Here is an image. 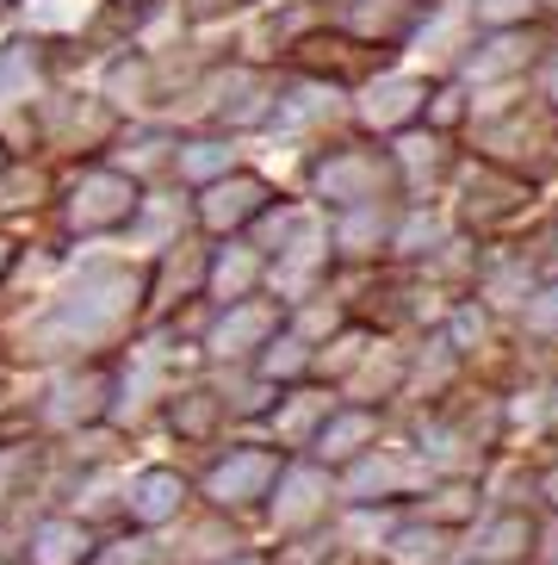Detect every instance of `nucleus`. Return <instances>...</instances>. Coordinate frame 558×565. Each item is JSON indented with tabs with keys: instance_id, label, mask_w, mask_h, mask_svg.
Returning <instances> with one entry per match:
<instances>
[{
	"instance_id": "nucleus-62",
	"label": "nucleus",
	"mask_w": 558,
	"mask_h": 565,
	"mask_svg": "<svg viewBox=\"0 0 558 565\" xmlns=\"http://www.w3.org/2000/svg\"><path fill=\"white\" fill-rule=\"evenodd\" d=\"M546 565H558V553H552V559H546Z\"/></svg>"
},
{
	"instance_id": "nucleus-26",
	"label": "nucleus",
	"mask_w": 558,
	"mask_h": 565,
	"mask_svg": "<svg viewBox=\"0 0 558 565\" xmlns=\"http://www.w3.org/2000/svg\"><path fill=\"white\" fill-rule=\"evenodd\" d=\"M404 200H373V205H347V212H329V249L342 274H361V267H385L391 262V236Z\"/></svg>"
},
{
	"instance_id": "nucleus-60",
	"label": "nucleus",
	"mask_w": 558,
	"mask_h": 565,
	"mask_svg": "<svg viewBox=\"0 0 558 565\" xmlns=\"http://www.w3.org/2000/svg\"><path fill=\"white\" fill-rule=\"evenodd\" d=\"M7 19H13V0H0V25H7Z\"/></svg>"
},
{
	"instance_id": "nucleus-42",
	"label": "nucleus",
	"mask_w": 558,
	"mask_h": 565,
	"mask_svg": "<svg viewBox=\"0 0 558 565\" xmlns=\"http://www.w3.org/2000/svg\"><path fill=\"white\" fill-rule=\"evenodd\" d=\"M410 510H422V515H434V522L465 534L477 515H484V479H434Z\"/></svg>"
},
{
	"instance_id": "nucleus-1",
	"label": "nucleus",
	"mask_w": 558,
	"mask_h": 565,
	"mask_svg": "<svg viewBox=\"0 0 558 565\" xmlns=\"http://www.w3.org/2000/svg\"><path fill=\"white\" fill-rule=\"evenodd\" d=\"M149 323V255H82L0 342L13 366H63L118 354Z\"/></svg>"
},
{
	"instance_id": "nucleus-25",
	"label": "nucleus",
	"mask_w": 558,
	"mask_h": 565,
	"mask_svg": "<svg viewBox=\"0 0 558 565\" xmlns=\"http://www.w3.org/2000/svg\"><path fill=\"white\" fill-rule=\"evenodd\" d=\"M162 429L174 435V448H198V454H212L236 429L230 411H224V392H217V380L205 366L186 373V380H174V392L162 398Z\"/></svg>"
},
{
	"instance_id": "nucleus-7",
	"label": "nucleus",
	"mask_w": 558,
	"mask_h": 565,
	"mask_svg": "<svg viewBox=\"0 0 558 565\" xmlns=\"http://www.w3.org/2000/svg\"><path fill=\"white\" fill-rule=\"evenodd\" d=\"M286 460H292V454L279 448L267 429L261 435H224V441L205 454V466L193 472L198 503L217 510V515H230V522H261Z\"/></svg>"
},
{
	"instance_id": "nucleus-50",
	"label": "nucleus",
	"mask_w": 558,
	"mask_h": 565,
	"mask_svg": "<svg viewBox=\"0 0 558 565\" xmlns=\"http://www.w3.org/2000/svg\"><path fill=\"white\" fill-rule=\"evenodd\" d=\"M515 243H522V255L534 262V274H540V280H558V212L552 217H534Z\"/></svg>"
},
{
	"instance_id": "nucleus-55",
	"label": "nucleus",
	"mask_w": 558,
	"mask_h": 565,
	"mask_svg": "<svg viewBox=\"0 0 558 565\" xmlns=\"http://www.w3.org/2000/svg\"><path fill=\"white\" fill-rule=\"evenodd\" d=\"M534 94H540L546 106L558 113V38L546 44V56H540V68H534Z\"/></svg>"
},
{
	"instance_id": "nucleus-12",
	"label": "nucleus",
	"mask_w": 558,
	"mask_h": 565,
	"mask_svg": "<svg viewBox=\"0 0 558 565\" xmlns=\"http://www.w3.org/2000/svg\"><path fill=\"white\" fill-rule=\"evenodd\" d=\"M335 515H342V479H335L323 460H311V454H292L286 472H279V484H273V498H267V510H261L273 541L329 529Z\"/></svg>"
},
{
	"instance_id": "nucleus-37",
	"label": "nucleus",
	"mask_w": 558,
	"mask_h": 565,
	"mask_svg": "<svg viewBox=\"0 0 558 565\" xmlns=\"http://www.w3.org/2000/svg\"><path fill=\"white\" fill-rule=\"evenodd\" d=\"M248 292H267V255L248 236H217L205 262V305H230Z\"/></svg>"
},
{
	"instance_id": "nucleus-64",
	"label": "nucleus",
	"mask_w": 558,
	"mask_h": 565,
	"mask_svg": "<svg viewBox=\"0 0 558 565\" xmlns=\"http://www.w3.org/2000/svg\"><path fill=\"white\" fill-rule=\"evenodd\" d=\"M13 7H19V0H13Z\"/></svg>"
},
{
	"instance_id": "nucleus-48",
	"label": "nucleus",
	"mask_w": 558,
	"mask_h": 565,
	"mask_svg": "<svg viewBox=\"0 0 558 565\" xmlns=\"http://www.w3.org/2000/svg\"><path fill=\"white\" fill-rule=\"evenodd\" d=\"M267 553H273V565H335V559H347V541L329 522V529H311V534H286Z\"/></svg>"
},
{
	"instance_id": "nucleus-19",
	"label": "nucleus",
	"mask_w": 558,
	"mask_h": 565,
	"mask_svg": "<svg viewBox=\"0 0 558 565\" xmlns=\"http://www.w3.org/2000/svg\"><path fill=\"white\" fill-rule=\"evenodd\" d=\"M279 200V186L267 181L261 168H230V174H217L212 186H198L193 193V231L198 236H248V224Z\"/></svg>"
},
{
	"instance_id": "nucleus-40",
	"label": "nucleus",
	"mask_w": 558,
	"mask_h": 565,
	"mask_svg": "<svg viewBox=\"0 0 558 565\" xmlns=\"http://www.w3.org/2000/svg\"><path fill=\"white\" fill-rule=\"evenodd\" d=\"M205 373L217 380V392H224V411H230L236 429H261L267 411H273V398H279V385H267L255 366H205Z\"/></svg>"
},
{
	"instance_id": "nucleus-8",
	"label": "nucleus",
	"mask_w": 558,
	"mask_h": 565,
	"mask_svg": "<svg viewBox=\"0 0 558 565\" xmlns=\"http://www.w3.org/2000/svg\"><path fill=\"white\" fill-rule=\"evenodd\" d=\"M112 398H118V354L44 366V380L32 392V429L50 435V441H63L75 429L112 423Z\"/></svg>"
},
{
	"instance_id": "nucleus-29",
	"label": "nucleus",
	"mask_w": 558,
	"mask_h": 565,
	"mask_svg": "<svg viewBox=\"0 0 558 565\" xmlns=\"http://www.w3.org/2000/svg\"><path fill=\"white\" fill-rule=\"evenodd\" d=\"M174 150H181V125L174 118H131L118 131V143L106 150V162H118L143 186H162V181H174Z\"/></svg>"
},
{
	"instance_id": "nucleus-20",
	"label": "nucleus",
	"mask_w": 558,
	"mask_h": 565,
	"mask_svg": "<svg viewBox=\"0 0 558 565\" xmlns=\"http://www.w3.org/2000/svg\"><path fill=\"white\" fill-rule=\"evenodd\" d=\"M205 262H212V236L198 231L174 236L168 249L149 255V323L205 305Z\"/></svg>"
},
{
	"instance_id": "nucleus-14",
	"label": "nucleus",
	"mask_w": 558,
	"mask_h": 565,
	"mask_svg": "<svg viewBox=\"0 0 558 565\" xmlns=\"http://www.w3.org/2000/svg\"><path fill=\"white\" fill-rule=\"evenodd\" d=\"M391 63H397V56L373 51V44H361L354 32H342L335 19H323V25H311V32L286 51V63H279V68H292V75H311V82H329V87H342V94H354V87H366L378 68H391Z\"/></svg>"
},
{
	"instance_id": "nucleus-45",
	"label": "nucleus",
	"mask_w": 558,
	"mask_h": 565,
	"mask_svg": "<svg viewBox=\"0 0 558 565\" xmlns=\"http://www.w3.org/2000/svg\"><path fill=\"white\" fill-rule=\"evenodd\" d=\"M515 342L522 354H558V280H540L515 311Z\"/></svg>"
},
{
	"instance_id": "nucleus-41",
	"label": "nucleus",
	"mask_w": 558,
	"mask_h": 565,
	"mask_svg": "<svg viewBox=\"0 0 558 565\" xmlns=\"http://www.w3.org/2000/svg\"><path fill=\"white\" fill-rule=\"evenodd\" d=\"M248 366H255L267 385H279V392H286V385H304V380H316V342H311V335H298L292 323H286V330H279Z\"/></svg>"
},
{
	"instance_id": "nucleus-23",
	"label": "nucleus",
	"mask_w": 558,
	"mask_h": 565,
	"mask_svg": "<svg viewBox=\"0 0 558 565\" xmlns=\"http://www.w3.org/2000/svg\"><path fill=\"white\" fill-rule=\"evenodd\" d=\"M99 94L118 106L125 118H168V75H162V56L149 51V44H137V38H125L118 51H106V63H99Z\"/></svg>"
},
{
	"instance_id": "nucleus-51",
	"label": "nucleus",
	"mask_w": 558,
	"mask_h": 565,
	"mask_svg": "<svg viewBox=\"0 0 558 565\" xmlns=\"http://www.w3.org/2000/svg\"><path fill=\"white\" fill-rule=\"evenodd\" d=\"M174 13L193 32H212V25H230L236 13H248V0H174Z\"/></svg>"
},
{
	"instance_id": "nucleus-32",
	"label": "nucleus",
	"mask_w": 558,
	"mask_h": 565,
	"mask_svg": "<svg viewBox=\"0 0 558 565\" xmlns=\"http://www.w3.org/2000/svg\"><path fill=\"white\" fill-rule=\"evenodd\" d=\"M534 286H540V274L522 255V243H484V262H477V280H472L477 305H491L503 323H515V311L527 305Z\"/></svg>"
},
{
	"instance_id": "nucleus-11",
	"label": "nucleus",
	"mask_w": 558,
	"mask_h": 565,
	"mask_svg": "<svg viewBox=\"0 0 558 565\" xmlns=\"http://www.w3.org/2000/svg\"><path fill=\"white\" fill-rule=\"evenodd\" d=\"M342 479V503H378V510H410L416 498H422L428 484H434V472H428V460L416 454V441L404 429H391L378 448H366L354 466H342L335 472Z\"/></svg>"
},
{
	"instance_id": "nucleus-38",
	"label": "nucleus",
	"mask_w": 558,
	"mask_h": 565,
	"mask_svg": "<svg viewBox=\"0 0 558 565\" xmlns=\"http://www.w3.org/2000/svg\"><path fill=\"white\" fill-rule=\"evenodd\" d=\"M243 168V137L217 131V125H181V150H174V181L181 186H212L217 174Z\"/></svg>"
},
{
	"instance_id": "nucleus-35",
	"label": "nucleus",
	"mask_w": 558,
	"mask_h": 565,
	"mask_svg": "<svg viewBox=\"0 0 558 565\" xmlns=\"http://www.w3.org/2000/svg\"><path fill=\"white\" fill-rule=\"evenodd\" d=\"M373 559L378 565H453L460 559V529H447V522H434L422 510H404L391 522V534L378 541Z\"/></svg>"
},
{
	"instance_id": "nucleus-3",
	"label": "nucleus",
	"mask_w": 558,
	"mask_h": 565,
	"mask_svg": "<svg viewBox=\"0 0 558 565\" xmlns=\"http://www.w3.org/2000/svg\"><path fill=\"white\" fill-rule=\"evenodd\" d=\"M465 150L491 156L496 168L527 174L534 186H546V181H558V113L534 94V82L491 87V94H477Z\"/></svg>"
},
{
	"instance_id": "nucleus-22",
	"label": "nucleus",
	"mask_w": 558,
	"mask_h": 565,
	"mask_svg": "<svg viewBox=\"0 0 558 565\" xmlns=\"http://www.w3.org/2000/svg\"><path fill=\"white\" fill-rule=\"evenodd\" d=\"M63 82V38L56 32H13L0 44V118L25 113Z\"/></svg>"
},
{
	"instance_id": "nucleus-15",
	"label": "nucleus",
	"mask_w": 558,
	"mask_h": 565,
	"mask_svg": "<svg viewBox=\"0 0 558 565\" xmlns=\"http://www.w3.org/2000/svg\"><path fill=\"white\" fill-rule=\"evenodd\" d=\"M428 87H434V75H422V68H378L366 87H354L347 94V125L366 137H397L410 131V125H422L428 113Z\"/></svg>"
},
{
	"instance_id": "nucleus-52",
	"label": "nucleus",
	"mask_w": 558,
	"mask_h": 565,
	"mask_svg": "<svg viewBox=\"0 0 558 565\" xmlns=\"http://www.w3.org/2000/svg\"><path fill=\"white\" fill-rule=\"evenodd\" d=\"M99 7H106V13H112L118 25H125V38H137V32L149 25V19H155V13H168L174 0H99Z\"/></svg>"
},
{
	"instance_id": "nucleus-6",
	"label": "nucleus",
	"mask_w": 558,
	"mask_h": 565,
	"mask_svg": "<svg viewBox=\"0 0 558 565\" xmlns=\"http://www.w3.org/2000/svg\"><path fill=\"white\" fill-rule=\"evenodd\" d=\"M534 212H540V186L527 181V174H509V168H496L491 156L465 150L460 174L447 186V217H453V231L477 236V243H515V236L534 224Z\"/></svg>"
},
{
	"instance_id": "nucleus-2",
	"label": "nucleus",
	"mask_w": 558,
	"mask_h": 565,
	"mask_svg": "<svg viewBox=\"0 0 558 565\" xmlns=\"http://www.w3.org/2000/svg\"><path fill=\"white\" fill-rule=\"evenodd\" d=\"M397 429L416 441V454L428 460L434 479H484V472L515 448L509 441V385L477 380L472 373V380L453 385L441 404L404 411Z\"/></svg>"
},
{
	"instance_id": "nucleus-44",
	"label": "nucleus",
	"mask_w": 558,
	"mask_h": 565,
	"mask_svg": "<svg viewBox=\"0 0 558 565\" xmlns=\"http://www.w3.org/2000/svg\"><path fill=\"white\" fill-rule=\"evenodd\" d=\"M56 200V181L37 156H13V168L0 174V217H19V212H44Z\"/></svg>"
},
{
	"instance_id": "nucleus-39",
	"label": "nucleus",
	"mask_w": 558,
	"mask_h": 565,
	"mask_svg": "<svg viewBox=\"0 0 558 565\" xmlns=\"http://www.w3.org/2000/svg\"><path fill=\"white\" fill-rule=\"evenodd\" d=\"M447 236H453L447 200H404V217H397V236H391V262L397 267H428Z\"/></svg>"
},
{
	"instance_id": "nucleus-17",
	"label": "nucleus",
	"mask_w": 558,
	"mask_h": 565,
	"mask_svg": "<svg viewBox=\"0 0 558 565\" xmlns=\"http://www.w3.org/2000/svg\"><path fill=\"white\" fill-rule=\"evenodd\" d=\"M347 125V94L329 82H311V75H279V100H273V118H267V137L279 143H298V150H311L323 143L329 131H342Z\"/></svg>"
},
{
	"instance_id": "nucleus-21",
	"label": "nucleus",
	"mask_w": 558,
	"mask_h": 565,
	"mask_svg": "<svg viewBox=\"0 0 558 565\" xmlns=\"http://www.w3.org/2000/svg\"><path fill=\"white\" fill-rule=\"evenodd\" d=\"M385 143H391L404 200H447V186H453V174H460V162H465V137L410 125V131L385 137Z\"/></svg>"
},
{
	"instance_id": "nucleus-54",
	"label": "nucleus",
	"mask_w": 558,
	"mask_h": 565,
	"mask_svg": "<svg viewBox=\"0 0 558 565\" xmlns=\"http://www.w3.org/2000/svg\"><path fill=\"white\" fill-rule=\"evenodd\" d=\"M540 448H558V366L540 380Z\"/></svg>"
},
{
	"instance_id": "nucleus-46",
	"label": "nucleus",
	"mask_w": 558,
	"mask_h": 565,
	"mask_svg": "<svg viewBox=\"0 0 558 565\" xmlns=\"http://www.w3.org/2000/svg\"><path fill=\"white\" fill-rule=\"evenodd\" d=\"M373 335H378V330H366V323H354V317H347V323L329 335V342H316V380H323V385H342L347 373L361 366V354L373 349Z\"/></svg>"
},
{
	"instance_id": "nucleus-30",
	"label": "nucleus",
	"mask_w": 558,
	"mask_h": 565,
	"mask_svg": "<svg viewBox=\"0 0 558 565\" xmlns=\"http://www.w3.org/2000/svg\"><path fill=\"white\" fill-rule=\"evenodd\" d=\"M404 380H410V335H373V349L361 354V366H354L335 392L354 398V404H378V411L397 416Z\"/></svg>"
},
{
	"instance_id": "nucleus-57",
	"label": "nucleus",
	"mask_w": 558,
	"mask_h": 565,
	"mask_svg": "<svg viewBox=\"0 0 558 565\" xmlns=\"http://www.w3.org/2000/svg\"><path fill=\"white\" fill-rule=\"evenodd\" d=\"M217 565H273V553H267V547H248V541H243L230 559H217Z\"/></svg>"
},
{
	"instance_id": "nucleus-16",
	"label": "nucleus",
	"mask_w": 558,
	"mask_h": 565,
	"mask_svg": "<svg viewBox=\"0 0 558 565\" xmlns=\"http://www.w3.org/2000/svg\"><path fill=\"white\" fill-rule=\"evenodd\" d=\"M546 44H552V32H546V25L472 32V44H465V56H460V68H453V75H465L477 94H491V87H522V82H534V68H540Z\"/></svg>"
},
{
	"instance_id": "nucleus-28",
	"label": "nucleus",
	"mask_w": 558,
	"mask_h": 565,
	"mask_svg": "<svg viewBox=\"0 0 558 565\" xmlns=\"http://www.w3.org/2000/svg\"><path fill=\"white\" fill-rule=\"evenodd\" d=\"M391 429H397L391 411H378V404H354V398H335V411L323 416V429H316V441H311L304 454H311V460H323L329 472H342V466H354L366 448H378Z\"/></svg>"
},
{
	"instance_id": "nucleus-4",
	"label": "nucleus",
	"mask_w": 558,
	"mask_h": 565,
	"mask_svg": "<svg viewBox=\"0 0 558 565\" xmlns=\"http://www.w3.org/2000/svg\"><path fill=\"white\" fill-rule=\"evenodd\" d=\"M304 200H311L316 212H347V205H373V200H404L391 143H385V137L354 131V125L329 131L323 143L304 150Z\"/></svg>"
},
{
	"instance_id": "nucleus-49",
	"label": "nucleus",
	"mask_w": 558,
	"mask_h": 565,
	"mask_svg": "<svg viewBox=\"0 0 558 565\" xmlns=\"http://www.w3.org/2000/svg\"><path fill=\"white\" fill-rule=\"evenodd\" d=\"M472 32H515V25H546L540 0H460Z\"/></svg>"
},
{
	"instance_id": "nucleus-10",
	"label": "nucleus",
	"mask_w": 558,
	"mask_h": 565,
	"mask_svg": "<svg viewBox=\"0 0 558 565\" xmlns=\"http://www.w3.org/2000/svg\"><path fill=\"white\" fill-rule=\"evenodd\" d=\"M286 323H292V305L273 299V292H248V299H230V305H205L198 361L205 366H248Z\"/></svg>"
},
{
	"instance_id": "nucleus-33",
	"label": "nucleus",
	"mask_w": 558,
	"mask_h": 565,
	"mask_svg": "<svg viewBox=\"0 0 558 565\" xmlns=\"http://www.w3.org/2000/svg\"><path fill=\"white\" fill-rule=\"evenodd\" d=\"M335 398H342V392H335V385H323V380L286 385V392L273 398V411H267L261 429L273 435L286 454H304V448L316 441V429H323V416L335 411Z\"/></svg>"
},
{
	"instance_id": "nucleus-18",
	"label": "nucleus",
	"mask_w": 558,
	"mask_h": 565,
	"mask_svg": "<svg viewBox=\"0 0 558 565\" xmlns=\"http://www.w3.org/2000/svg\"><path fill=\"white\" fill-rule=\"evenodd\" d=\"M198 510V484L174 460H143L125 472V522L143 534H168L181 515Z\"/></svg>"
},
{
	"instance_id": "nucleus-63",
	"label": "nucleus",
	"mask_w": 558,
	"mask_h": 565,
	"mask_svg": "<svg viewBox=\"0 0 558 565\" xmlns=\"http://www.w3.org/2000/svg\"><path fill=\"white\" fill-rule=\"evenodd\" d=\"M0 565H19V559H0Z\"/></svg>"
},
{
	"instance_id": "nucleus-47",
	"label": "nucleus",
	"mask_w": 558,
	"mask_h": 565,
	"mask_svg": "<svg viewBox=\"0 0 558 565\" xmlns=\"http://www.w3.org/2000/svg\"><path fill=\"white\" fill-rule=\"evenodd\" d=\"M162 559V541L143 529H131V522H118V529H99L94 553H87V565H155Z\"/></svg>"
},
{
	"instance_id": "nucleus-34",
	"label": "nucleus",
	"mask_w": 558,
	"mask_h": 565,
	"mask_svg": "<svg viewBox=\"0 0 558 565\" xmlns=\"http://www.w3.org/2000/svg\"><path fill=\"white\" fill-rule=\"evenodd\" d=\"M94 541H99V529L82 522L75 510H44V515H32V529H25L13 559L19 565H87Z\"/></svg>"
},
{
	"instance_id": "nucleus-31",
	"label": "nucleus",
	"mask_w": 558,
	"mask_h": 565,
	"mask_svg": "<svg viewBox=\"0 0 558 565\" xmlns=\"http://www.w3.org/2000/svg\"><path fill=\"white\" fill-rule=\"evenodd\" d=\"M155 541H162V559L155 565H217V559H230L248 534H243V522H230V515H217V510L198 503L193 515H181V522L168 534H155Z\"/></svg>"
},
{
	"instance_id": "nucleus-43",
	"label": "nucleus",
	"mask_w": 558,
	"mask_h": 565,
	"mask_svg": "<svg viewBox=\"0 0 558 565\" xmlns=\"http://www.w3.org/2000/svg\"><path fill=\"white\" fill-rule=\"evenodd\" d=\"M472 113H477V87L465 82V75H434V87H428V113H422L428 131L465 137L472 131Z\"/></svg>"
},
{
	"instance_id": "nucleus-53",
	"label": "nucleus",
	"mask_w": 558,
	"mask_h": 565,
	"mask_svg": "<svg viewBox=\"0 0 558 565\" xmlns=\"http://www.w3.org/2000/svg\"><path fill=\"white\" fill-rule=\"evenodd\" d=\"M534 491H540V510L558 522V448H546L540 460H534Z\"/></svg>"
},
{
	"instance_id": "nucleus-61",
	"label": "nucleus",
	"mask_w": 558,
	"mask_h": 565,
	"mask_svg": "<svg viewBox=\"0 0 558 565\" xmlns=\"http://www.w3.org/2000/svg\"><path fill=\"white\" fill-rule=\"evenodd\" d=\"M453 565H484V559H453Z\"/></svg>"
},
{
	"instance_id": "nucleus-56",
	"label": "nucleus",
	"mask_w": 558,
	"mask_h": 565,
	"mask_svg": "<svg viewBox=\"0 0 558 565\" xmlns=\"http://www.w3.org/2000/svg\"><path fill=\"white\" fill-rule=\"evenodd\" d=\"M19 262H25V249H19V236H13V231H0V292L13 286Z\"/></svg>"
},
{
	"instance_id": "nucleus-24",
	"label": "nucleus",
	"mask_w": 558,
	"mask_h": 565,
	"mask_svg": "<svg viewBox=\"0 0 558 565\" xmlns=\"http://www.w3.org/2000/svg\"><path fill=\"white\" fill-rule=\"evenodd\" d=\"M447 0H347V7H335V25L342 32H354L361 44H373V51L385 56H404L416 51V38L428 32V19L441 13Z\"/></svg>"
},
{
	"instance_id": "nucleus-36",
	"label": "nucleus",
	"mask_w": 558,
	"mask_h": 565,
	"mask_svg": "<svg viewBox=\"0 0 558 565\" xmlns=\"http://www.w3.org/2000/svg\"><path fill=\"white\" fill-rule=\"evenodd\" d=\"M186 231H193V186L162 181V186H143V205H137V224L125 243H131V255H155Z\"/></svg>"
},
{
	"instance_id": "nucleus-13",
	"label": "nucleus",
	"mask_w": 558,
	"mask_h": 565,
	"mask_svg": "<svg viewBox=\"0 0 558 565\" xmlns=\"http://www.w3.org/2000/svg\"><path fill=\"white\" fill-rule=\"evenodd\" d=\"M335 274H342V267H335V249H329V212L311 205V212L292 224V236L267 255V292L286 299V305H304V299H316V292H329Z\"/></svg>"
},
{
	"instance_id": "nucleus-58",
	"label": "nucleus",
	"mask_w": 558,
	"mask_h": 565,
	"mask_svg": "<svg viewBox=\"0 0 558 565\" xmlns=\"http://www.w3.org/2000/svg\"><path fill=\"white\" fill-rule=\"evenodd\" d=\"M7 168H13V143H7V137H0V174H7Z\"/></svg>"
},
{
	"instance_id": "nucleus-59",
	"label": "nucleus",
	"mask_w": 558,
	"mask_h": 565,
	"mask_svg": "<svg viewBox=\"0 0 558 565\" xmlns=\"http://www.w3.org/2000/svg\"><path fill=\"white\" fill-rule=\"evenodd\" d=\"M540 13H546V25H558V0H540Z\"/></svg>"
},
{
	"instance_id": "nucleus-27",
	"label": "nucleus",
	"mask_w": 558,
	"mask_h": 565,
	"mask_svg": "<svg viewBox=\"0 0 558 565\" xmlns=\"http://www.w3.org/2000/svg\"><path fill=\"white\" fill-rule=\"evenodd\" d=\"M50 491V435L7 429L0 435V529H13Z\"/></svg>"
},
{
	"instance_id": "nucleus-5",
	"label": "nucleus",
	"mask_w": 558,
	"mask_h": 565,
	"mask_svg": "<svg viewBox=\"0 0 558 565\" xmlns=\"http://www.w3.org/2000/svg\"><path fill=\"white\" fill-rule=\"evenodd\" d=\"M137 205H143V181H131L118 162L99 156V162L68 168L63 181H56L50 212H56V236H63V243L94 249V243H125V236H131Z\"/></svg>"
},
{
	"instance_id": "nucleus-9",
	"label": "nucleus",
	"mask_w": 558,
	"mask_h": 565,
	"mask_svg": "<svg viewBox=\"0 0 558 565\" xmlns=\"http://www.w3.org/2000/svg\"><path fill=\"white\" fill-rule=\"evenodd\" d=\"M552 553H558V522L534 503H484V515L460 534V559H484V565H546Z\"/></svg>"
}]
</instances>
